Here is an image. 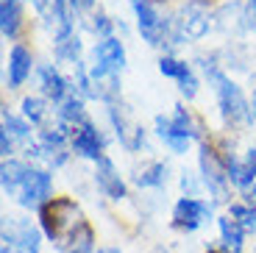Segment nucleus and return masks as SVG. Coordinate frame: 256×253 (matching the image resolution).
<instances>
[{
	"label": "nucleus",
	"mask_w": 256,
	"mask_h": 253,
	"mask_svg": "<svg viewBox=\"0 0 256 253\" xmlns=\"http://www.w3.org/2000/svg\"><path fill=\"white\" fill-rule=\"evenodd\" d=\"M204 72L209 78V84L214 86V95H218V106H220V114L228 126H248L254 120V112H250V103L245 100L242 89L231 81L218 64L212 58H204Z\"/></svg>",
	"instance_id": "1"
},
{
	"label": "nucleus",
	"mask_w": 256,
	"mask_h": 253,
	"mask_svg": "<svg viewBox=\"0 0 256 253\" xmlns=\"http://www.w3.org/2000/svg\"><path fill=\"white\" fill-rule=\"evenodd\" d=\"M212 28V0H184L173 20H170V44L198 42Z\"/></svg>",
	"instance_id": "2"
},
{
	"label": "nucleus",
	"mask_w": 256,
	"mask_h": 253,
	"mask_svg": "<svg viewBox=\"0 0 256 253\" xmlns=\"http://www.w3.org/2000/svg\"><path fill=\"white\" fill-rule=\"evenodd\" d=\"M81 222H84L81 209L70 198H53L39 209V226H42L45 236L53 242H62V245L76 234Z\"/></svg>",
	"instance_id": "3"
},
{
	"label": "nucleus",
	"mask_w": 256,
	"mask_h": 253,
	"mask_svg": "<svg viewBox=\"0 0 256 253\" xmlns=\"http://www.w3.org/2000/svg\"><path fill=\"white\" fill-rule=\"evenodd\" d=\"M200 178L204 186L218 198V200H228V167H226V156L218 153V148H212L209 142H200V156H198Z\"/></svg>",
	"instance_id": "4"
},
{
	"label": "nucleus",
	"mask_w": 256,
	"mask_h": 253,
	"mask_svg": "<svg viewBox=\"0 0 256 253\" xmlns=\"http://www.w3.org/2000/svg\"><path fill=\"white\" fill-rule=\"evenodd\" d=\"M131 8L136 14V28H140L142 39L150 48H159L170 36V20H164L150 0H131Z\"/></svg>",
	"instance_id": "5"
},
{
	"label": "nucleus",
	"mask_w": 256,
	"mask_h": 253,
	"mask_svg": "<svg viewBox=\"0 0 256 253\" xmlns=\"http://www.w3.org/2000/svg\"><path fill=\"white\" fill-rule=\"evenodd\" d=\"M17 200L26 209H42L48 200H53V176L42 167H31L22 186L17 190Z\"/></svg>",
	"instance_id": "6"
},
{
	"label": "nucleus",
	"mask_w": 256,
	"mask_h": 253,
	"mask_svg": "<svg viewBox=\"0 0 256 253\" xmlns=\"http://www.w3.org/2000/svg\"><path fill=\"white\" fill-rule=\"evenodd\" d=\"M3 245H12L22 253H39L42 236H39V228L31 226V220L6 217V220H3Z\"/></svg>",
	"instance_id": "7"
},
{
	"label": "nucleus",
	"mask_w": 256,
	"mask_h": 253,
	"mask_svg": "<svg viewBox=\"0 0 256 253\" xmlns=\"http://www.w3.org/2000/svg\"><path fill=\"white\" fill-rule=\"evenodd\" d=\"M212 206L200 198H178L173 206V226L178 231H198L204 222H209Z\"/></svg>",
	"instance_id": "8"
},
{
	"label": "nucleus",
	"mask_w": 256,
	"mask_h": 253,
	"mask_svg": "<svg viewBox=\"0 0 256 253\" xmlns=\"http://www.w3.org/2000/svg\"><path fill=\"white\" fill-rule=\"evenodd\" d=\"M72 153L81 158H92V162H100L103 158V148H106V140H103V134L98 131V126L92 120H86L84 126H78L72 131Z\"/></svg>",
	"instance_id": "9"
},
{
	"label": "nucleus",
	"mask_w": 256,
	"mask_h": 253,
	"mask_svg": "<svg viewBox=\"0 0 256 253\" xmlns=\"http://www.w3.org/2000/svg\"><path fill=\"white\" fill-rule=\"evenodd\" d=\"M159 72L167 78H173V81L178 84L181 95H184L186 100H192V98L198 95V78H195V72H192V67L186 62L173 58V56H162L159 58Z\"/></svg>",
	"instance_id": "10"
},
{
	"label": "nucleus",
	"mask_w": 256,
	"mask_h": 253,
	"mask_svg": "<svg viewBox=\"0 0 256 253\" xmlns=\"http://www.w3.org/2000/svg\"><path fill=\"white\" fill-rule=\"evenodd\" d=\"M92 67L98 70H106V72H117L120 76L122 67H126V48L117 36H109V39H100L92 50Z\"/></svg>",
	"instance_id": "11"
},
{
	"label": "nucleus",
	"mask_w": 256,
	"mask_h": 253,
	"mask_svg": "<svg viewBox=\"0 0 256 253\" xmlns=\"http://www.w3.org/2000/svg\"><path fill=\"white\" fill-rule=\"evenodd\" d=\"M109 120L112 126H114L117 131V140H120V145L126 148V150H142V145H145V131H142V126H136V122H131L126 117V114L120 112V106L117 103H112L109 106Z\"/></svg>",
	"instance_id": "12"
},
{
	"label": "nucleus",
	"mask_w": 256,
	"mask_h": 253,
	"mask_svg": "<svg viewBox=\"0 0 256 253\" xmlns=\"http://www.w3.org/2000/svg\"><path fill=\"white\" fill-rule=\"evenodd\" d=\"M95 184H98V190L106 198H112V200H122L126 198V184H122L120 172H117L114 162L109 156L95 162Z\"/></svg>",
	"instance_id": "13"
},
{
	"label": "nucleus",
	"mask_w": 256,
	"mask_h": 253,
	"mask_svg": "<svg viewBox=\"0 0 256 253\" xmlns=\"http://www.w3.org/2000/svg\"><path fill=\"white\" fill-rule=\"evenodd\" d=\"M39 89H42V95H45L48 100H53L56 106L64 98H70L72 92H76V89L70 86V81H67L53 64H39Z\"/></svg>",
	"instance_id": "14"
},
{
	"label": "nucleus",
	"mask_w": 256,
	"mask_h": 253,
	"mask_svg": "<svg viewBox=\"0 0 256 253\" xmlns=\"http://www.w3.org/2000/svg\"><path fill=\"white\" fill-rule=\"evenodd\" d=\"M34 70V56L28 50L26 44H12V50H8V70H6V84L8 89H17L28 81Z\"/></svg>",
	"instance_id": "15"
},
{
	"label": "nucleus",
	"mask_w": 256,
	"mask_h": 253,
	"mask_svg": "<svg viewBox=\"0 0 256 253\" xmlns=\"http://www.w3.org/2000/svg\"><path fill=\"white\" fill-rule=\"evenodd\" d=\"M90 84H92V98L103 103H117L120 98V76L117 72H106V70H98L92 67L90 70Z\"/></svg>",
	"instance_id": "16"
},
{
	"label": "nucleus",
	"mask_w": 256,
	"mask_h": 253,
	"mask_svg": "<svg viewBox=\"0 0 256 253\" xmlns=\"http://www.w3.org/2000/svg\"><path fill=\"white\" fill-rule=\"evenodd\" d=\"M53 53H56L58 62L70 64V67H76L81 62V39H78L76 28L53 34Z\"/></svg>",
	"instance_id": "17"
},
{
	"label": "nucleus",
	"mask_w": 256,
	"mask_h": 253,
	"mask_svg": "<svg viewBox=\"0 0 256 253\" xmlns=\"http://www.w3.org/2000/svg\"><path fill=\"white\" fill-rule=\"evenodd\" d=\"M28 170H31V167H28L26 162H20V158H14V156L3 158V164H0V184H3V192L17 195V190L22 186Z\"/></svg>",
	"instance_id": "18"
},
{
	"label": "nucleus",
	"mask_w": 256,
	"mask_h": 253,
	"mask_svg": "<svg viewBox=\"0 0 256 253\" xmlns=\"http://www.w3.org/2000/svg\"><path fill=\"white\" fill-rule=\"evenodd\" d=\"M0 31L6 39H17L22 31V6L20 0H0Z\"/></svg>",
	"instance_id": "19"
},
{
	"label": "nucleus",
	"mask_w": 256,
	"mask_h": 253,
	"mask_svg": "<svg viewBox=\"0 0 256 253\" xmlns=\"http://www.w3.org/2000/svg\"><path fill=\"white\" fill-rule=\"evenodd\" d=\"M218 228H220V242H223V250L226 253H240L242 250V240H245V231L234 217L223 214L218 217Z\"/></svg>",
	"instance_id": "20"
},
{
	"label": "nucleus",
	"mask_w": 256,
	"mask_h": 253,
	"mask_svg": "<svg viewBox=\"0 0 256 253\" xmlns=\"http://www.w3.org/2000/svg\"><path fill=\"white\" fill-rule=\"evenodd\" d=\"M170 126H173V131L178 134V136H184V140H200V134H204V126H200V122L195 120V114L184 106H176L173 117H170Z\"/></svg>",
	"instance_id": "21"
},
{
	"label": "nucleus",
	"mask_w": 256,
	"mask_h": 253,
	"mask_svg": "<svg viewBox=\"0 0 256 253\" xmlns=\"http://www.w3.org/2000/svg\"><path fill=\"white\" fill-rule=\"evenodd\" d=\"M56 120L67 122L70 128L84 126V122L90 120V117H86V112H84V98H78L76 92H72L70 98H64V100L58 103V108H56Z\"/></svg>",
	"instance_id": "22"
},
{
	"label": "nucleus",
	"mask_w": 256,
	"mask_h": 253,
	"mask_svg": "<svg viewBox=\"0 0 256 253\" xmlns=\"http://www.w3.org/2000/svg\"><path fill=\"white\" fill-rule=\"evenodd\" d=\"M3 131L14 140V145H34L31 142V122L26 117H17V114H8V108H3Z\"/></svg>",
	"instance_id": "23"
},
{
	"label": "nucleus",
	"mask_w": 256,
	"mask_h": 253,
	"mask_svg": "<svg viewBox=\"0 0 256 253\" xmlns=\"http://www.w3.org/2000/svg\"><path fill=\"white\" fill-rule=\"evenodd\" d=\"M48 100L45 98H36V95H28V98H22V103H20V114L26 117L31 126H45L48 122Z\"/></svg>",
	"instance_id": "24"
},
{
	"label": "nucleus",
	"mask_w": 256,
	"mask_h": 253,
	"mask_svg": "<svg viewBox=\"0 0 256 253\" xmlns=\"http://www.w3.org/2000/svg\"><path fill=\"white\" fill-rule=\"evenodd\" d=\"M167 178V167L162 162H145L142 167L134 170V184L136 186H162Z\"/></svg>",
	"instance_id": "25"
},
{
	"label": "nucleus",
	"mask_w": 256,
	"mask_h": 253,
	"mask_svg": "<svg viewBox=\"0 0 256 253\" xmlns=\"http://www.w3.org/2000/svg\"><path fill=\"white\" fill-rule=\"evenodd\" d=\"M156 134H159V140L173 153H186V148H190V142H192V140L178 136V134L173 131V126H170V117H162V114L156 117Z\"/></svg>",
	"instance_id": "26"
},
{
	"label": "nucleus",
	"mask_w": 256,
	"mask_h": 253,
	"mask_svg": "<svg viewBox=\"0 0 256 253\" xmlns=\"http://www.w3.org/2000/svg\"><path fill=\"white\" fill-rule=\"evenodd\" d=\"M228 217H234V220L242 226L245 234H254V231H256V209H254V206H248V203H231V206H228Z\"/></svg>",
	"instance_id": "27"
},
{
	"label": "nucleus",
	"mask_w": 256,
	"mask_h": 253,
	"mask_svg": "<svg viewBox=\"0 0 256 253\" xmlns=\"http://www.w3.org/2000/svg\"><path fill=\"white\" fill-rule=\"evenodd\" d=\"M90 28H92V34H98L100 39H109V36H112V28H114V22H112V20L106 17L103 12H95V14H92Z\"/></svg>",
	"instance_id": "28"
},
{
	"label": "nucleus",
	"mask_w": 256,
	"mask_h": 253,
	"mask_svg": "<svg viewBox=\"0 0 256 253\" xmlns=\"http://www.w3.org/2000/svg\"><path fill=\"white\" fill-rule=\"evenodd\" d=\"M242 26L248 31H256V3H250V0L242 6Z\"/></svg>",
	"instance_id": "29"
},
{
	"label": "nucleus",
	"mask_w": 256,
	"mask_h": 253,
	"mask_svg": "<svg viewBox=\"0 0 256 253\" xmlns=\"http://www.w3.org/2000/svg\"><path fill=\"white\" fill-rule=\"evenodd\" d=\"M181 190L186 192V198H195V192H198V181H195L190 172H184V178H181Z\"/></svg>",
	"instance_id": "30"
},
{
	"label": "nucleus",
	"mask_w": 256,
	"mask_h": 253,
	"mask_svg": "<svg viewBox=\"0 0 256 253\" xmlns=\"http://www.w3.org/2000/svg\"><path fill=\"white\" fill-rule=\"evenodd\" d=\"M72 6H76L78 14H84V12H92L95 8V0H72Z\"/></svg>",
	"instance_id": "31"
},
{
	"label": "nucleus",
	"mask_w": 256,
	"mask_h": 253,
	"mask_svg": "<svg viewBox=\"0 0 256 253\" xmlns=\"http://www.w3.org/2000/svg\"><path fill=\"white\" fill-rule=\"evenodd\" d=\"M242 162H245V167H248V170L256 176V148H250V150L245 153V158H242Z\"/></svg>",
	"instance_id": "32"
},
{
	"label": "nucleus",
	"mask_w": 256,
	"mask_h": 253,
	"mask_svg": "<svg viewBox=\"0 0 256 253\" xmlns=\"http://www.w3.org/2000/svg\"><path fill=\"white\" fill-rule=\"evenodd\" d=\"M95 253H122L120 248H100V250H95Z\"/></svg>",
	"instance_id": "33"
},
{
	"label": "nucleus",
	"mask_w": 256,
	"mask_h": 253,
	"mask_svg": "<svg viewBox=\"0 0 256 253\" xmlns=\"http://www.w3.org/2000/svg\"><path fill=\"white\" fill-rule=\"evenodd\" d=\"M0 253H22V250H17V248H12V245H3V250Z\"/></svg>",
	"instance_id": "34"
},
{
	"label": "nucleus",
	"mask_w": 256,
	"mask_h": 253,
	"mask_svg": "<svg viewBox=\"0 0 256 253\" xmlns=\"http://www.w3.org/2000/svg\"><path fill=\"white\" fill-rule=\"evenodd\" d=\"M250 112H254V120H256V89H254V100H250Z\"/></svg>",
	"instance_id": "35"
},
{
	"label": "nucleus",
	"mask_w": 256,
	"mask_h": 253,
	"mask_svg": "<svg viewBox=\"0 0 256 253\" xmlns=\"http://www.w3.org/2000/svg\"><path fill=\"white\" fill-rule=\"evenodd\" d=\"M150 3H167V0H150Z\"/></svg>",
	"instance_id": "36"
},
{
	"label": "nucleus",
	"mask_w": 256,
	"mask_h": 253,
	"mask_svg": "<svg viewBox=\"0 0 256 253\" xmlns=\"http://www.w3.org/2000/svg\"><path fill=\"white\" fill-rule=\"evenodd\" d=\"M209 253H218V250H209Z\"/></svg>",
	"instance_id": "37"
},
{
	"label": "nucleus",
	"mask_w": 256,
	"mask_h": 253,
	"mask_svg": "<svg viewBox=\"0 0 256 253\" xmlns=\"http://www.w3.org/2000/svg\"><path fill=\"white\" fill-rule=\"evenodd\" d=\"M254 253H256V248H254Z\"/></svg>",
	"instance_id": "38"
}]
</instances>
